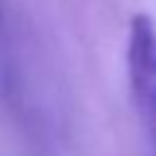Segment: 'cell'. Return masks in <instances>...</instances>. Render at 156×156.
<instances>
[{"mask_svg": "<svg viewBox=\"0 0 156 156\" xmlns=\"http://www.w3.org/2000/svg\"><path fill=\"white\" fill-rule=\"evenodd\" d=\"M124 63L139 124L156 156V22L146 12H136L129 20Z\"/></svg>", "mask_w": 156, "mask_h": 156, "instance_id": "obj_1", "label": "cell"}, {"mask_svg": "<svg viewBox=\"0 0 156 156\" xmlns=\"http://www.w3.org/2000/svg\"><path fill=\"white\" fill-rule=\"evenodd\" d=\"M5 41V10H2V2H0V44Z\"/></svg>", "mask_w": 156, "mask_h": 156, "instance_id": "obj_2", "label": "cell"}]
</instances>
